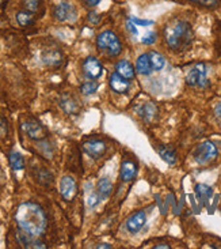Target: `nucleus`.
Returning <instances> with one entry per match:
<instances>
[{
  "mask_svg": "<svg viewBox=\"0 0 221 249\" xmlns=\"http://www.w3.org/2000/svg\"><path fill=\"white\" fill-rule=\"evenodd\" d=\"M15 222L21 230L34 237L44 234L48 225L44 210L33 201H25L18 206L15 211Z\"/></svg>",
  "mask_w": 221,
  "mask_h": 249,
  "instance_id": "nucleus-1",
  "label": "nucleus"
},
{
  "mask_svg": "<svg viewBox=\"0 0 221 249\" xmlns=\"http://www.w3.org/2000/svg\"><path fill=\"white\" fill-rule=\"evenodd\" d=\"M164 38L173 50H183L193 41V29L189 22L175 19L164 29Z\"/></svg>",
  "mask_w": 221,
  "mask_h": 249,
  "instance_id": "nucleus-2",
  "label": "nucleus"
},
{
  "mask_svg": "<svg viewBox=\"0 0 221 249\" xmlns=\"http://www.w3.org/2000/svg\"><path fill=\"white\" fill-rule=\"evenodd\" d=\"M97 47L102 52L106 50L110 57H117L122 52V44L119 41V38L110 30L102 32L98 35Z\"/></svg>",
  "mask_w": 221,
  "mask_h": 249,
  "instance_id": "nucleus-3",
  "label": "nucleus"
},
{
  "mask_svg": "<svg viewBox=\"0 0 221 249\" xmlns=\"http://www.w3.org/2000/svg\"><path fill=\"white\" fill-rule=\"evenodd\" d=\"M217 155H219V150L210 140L201 143L193 152L194 161L200 165H206L209 162H212L213 159L217 158Z\"/></svg>",
  "mask_w": 221,
  "mask_h": 249,
  "instance_id": "nucleus-4",
  "label": "nucleus"
},
{
  "mask_svg": "<svg viewBox=\"0 0 221 249\" xmlns=\"http://www.w3.org/2000/svg\"><path fill=\"white\" fill-rule=\"evenodd\" d=\"M206 67L205 64L198 63L195 64L193 68L187 72L186 75V82L189 86H193V87H205L207 83L206 78Z\"/></svg>",
  "mask_w": 221,
  "mask_h": 249,
  "instance_id": "nucleus-5",
  "label": "nucleus"
},
{
  "mask_svg": "<svg viewBox=\"0 0 221 249\" xmlns=\"http://www.w3.org/2000/svg\"><path fill=\"white\" fill-rule=\"evenodd\" d=\"M22 130L25 131L29 138L33 139V140H44L48 136L46 128L35 118H28L26 121H23Z\"/></svg>",
  "mask_w": 221,
  "mask_h": 249,
  "instance_id": "nucleus-6",
  "label": "nucleus"
},
{
  "mask_svg": "<svg viewBox=\"0 0 221 249\" xmlns=\"http://www.w3.org/2000/svg\"><path fill=\"white\" fill-rule=\"evenodd\" d=\"M53 15L55 18L59 22H75L76 21L77 11L74 4H71L68 1H62V3H59L55 7V11H53Z\"/></svg>",
  "mask_w": 221,
  "mask_h": 249,
  "instance_id": "nucleus-7",
  "label": "nucleus"
},
{
  "mask_svg": "<svg viewBox=\"0 0 221 249\" xmlns=\"http://www.w3.org/2000/svg\"><path fill=\"white\" fill-rule=\"evenodd\" d=\"M102 72H103V67H102V64L99 63L97 57H87L83 63V74L88 79H92V81H95L98 79L99 76L102 75Z\"/></svg>",
  "mask_w": 221,
  "mask_h": 249,
  "instance_id": "nucleus-8",
  "label": "nucleus"
},
{
  "mask_svg": "<svg viewBox=\"0 0 221 249\" xmlns=\"http://www.w3.org/2000/svg\"><path fill=\"white\" fill-rule=\"evenodd\" d=\"M60 194L65 200H72L75 199L77 194V184L74 177L71 176H64L60 181Z\"/></svg>",
  "mask_w": 221,
  "mask_h": 249,
  "instance_id": "nucleus-9",
  "label": "nucleus"
},
{
  "mask_svg": "<svg viewBox=\"0 0 221 249\" xmlns=\"http://www.w3.org/2000/svg\"><path fill=\"white\" fill-rule=\"evenodd\" d=\"M83 150L86 154L90 155L91 158H99L106 151V145L99 139H90L83 143Z\"/></svg>",
  "mask_w": 221,
  "mask_h": 249,
  "instance_id": "nucleus-10",
  "label": "nucleus"
},
{
  "mask_svg": "<svg viewBox=\"0 0 221 249\" xmlns=\"http://www.w3.org/2000/svg\"><path fill=\"white\" fill-rule=\"evenodd\" d=\"M109 83H110L111 90L116 91L118 94H124V93H126V91L129 90V87H131L129 79L124 78L121 74H118L117 71L111 74L110 79H109Z\"/></svg>",
  "mask_w": 221,
  "mask_h": 249,
  "instance_id": "nucleus-11",
  "label": "nucleus"
},
{
  "mask_svg": "<svg viewBox=\"0 0 221 249\" xmlns=\"http://www.w3.org/2000/svg\"><path fill=\"white\" fill-rule=\"evenodd\" d=\"M145 222H147V214L144 211H137V213L131 215L129 219L126 221V229L131 232L132 234H137L138 232L144 228Z\"/></svg>",
  "mask_w": 221,
  "mask_h": 249,
  "instance_id": "nucleus-12",
  "label": "nucleus"
},
{
  "mask_svg": "<svg viewBox=\"0 0 221 249\" xmlns=\"http://www.w3.org/2000/svg\"><path fill=\"white\" fill-rule=\"evenodd\" d=\"M16 238H18V241H19V244H21L23 248H33V249L46 248V245H45L42 241H40V240H37V237L28 234V233H25L23 230L18 232Z\"/></svg>",
  "mask_w": 221,
  "mask_h": 249,
  "instance_id": "nucleus-13",
  "label": "nucleus"
},
{
  "mask_svg": "<svg viewBox=\"0 0 221 249\" xmlns=\"http://www.w3.org/2000/svg\"><path fill=\"white\" fill-rule=\"evenodd\" d=\"M137 176V165L132 159H124L121 164V179L122 181H132Z\"/></svg>",
  "mask_w": 221,
  "mask_h": 249,
  "instance_id": "nucleus-14",
  "label": "nucleus"
},
{
  "mask_svg": "<svg viewBox=\"0 0 221 249\" xmlns=\"http://www.w3.org/2000/svg\"><path fill=\"white\" fill-rule=\"evenodd\" d=\"M42 60L48 67H59L62 62V55L57 49H48L42 53Z\"/></svg>",
  "mask_w": 221,
  "mask_h": 249,
  "instance_id": "nucleus-15",
  "label": "nucleus"
},
{
  "mask_svg": "<svg viewBox=\"0 0 221 249\" xmlns=\"http://www.w3.org/2000/svg\"><path fill=\"white\" fill-rule=\"evenodd\" d=\"M136 69H137L138 74L141 75H149L152 72V66L149 62V56L148 53H143V55L138 56L137 62H136Z\"/></svg>",
  "mask_w": 221,
  "mask_h": 249,
  "instance_id": "nucleus-16",
  "label": "nucleus"
},
{
  "mask_svg": "<svg viewBox=\"0 0 221 249\" xmlns=\"http://www.w3.org/2000/svg\"><path fill=\"white\" fill-rule=\"evenodd\" d=\"M60 106L62 108V111L68 115H75L79 111V105H77L76 100L68 96V94L62 96L61 100H60Z\"/></svg>",
  "mask_w": 221,
  "mask_h": 249,
  "instance_id": "nucleus-17",
  "label": "nucleus"
},
{
  "mask_svg": "<svg viewBox=\"0 0 221 249\" xmlns=\"http://www.w3.org/2000/svg\"><path fill=\"white\" fill-rule=\"evenodd\" d=\"M111 191H113V184H111V181L109 179H101L99 183H98V187H97V192L99 195V198H101V200H103V199H107L109 196H110Z\"/></svg>",
  "mask_w": 221,
  "mask_h": 249,
  "instance_id": "nucleus-18",
  "label": "nucleus"
},
{
  "mask_svg": "<svg viewBox=\"0 0 221 249\" xmlns=\"http://www.w3.org/2000/svg\"><path fill=\"white\" fill-rule=\"evenodd\" d=\"M116 68H117L118 74H121L124 78L129 79V81L133 79L134 75H136L133 66H132L129 62H126V60H121V62H118L117 66H116Z\"/></svg>",
  "mask_w": 221,
  "mask_h": 249,
  "instance_id": "nucleus-19",
  "label": "nucleus"
},
{
  "mask_svg": "<svg viewBox=\"0 0 221 249\" xmlns=\"http://www.w3.org/2000/svg\"><path fill=\"white\" fill-rule=\"evenodd\" d=\"M148 56H149V62H151L153 71H160V69L164 68L166 59H164V56L162 55V53L156 52V50H151V52H148Z\"/></svg>",
  "mask_w": 221,
  "mask_h": 249,
  "instance_id": "nucleus-20",
  "label": "nucleus"
},
{
  "mask_svg": "<svg viewBox=\"0 0 221 249\" xmlns=\"http://www.w3.org/2000/svg\"><path fill=\"white\" fill-rule=\"evenodd\" d=\"M8 162H10V166H11L14 170H22V169H25V158H23L22 154H19L18 151L10 152V155H8Z\"/></svg>",
  "mask_w": 221,
  "mask_h": 249,
  "instance_id": "nucleus-21",
  "label": "nucleus"
},
{
  "mask_svg": "<svg viewBox=\"0 0 221 249\" xmlns=\"http://www.w3.org/2000/svg\"><path fill=\"white\" fill-rule=\"evenodd\" d=\"M16 22H18V25L22 26V28H28L30 25H33V22H34L33 13H30L28 10L19 11V13L16 14Z\"/></svg>",
  "mask_w": 221,
  "mask_h": 249,
  "instance_id": "nucleus-22",
  "label": "nucleus"
},
{
  "mask_svg": "<svg viewBox=\"0 0 221 249\" xmlns=\"http://www.w3.org/2000/svg\"><path fill=\"white\" fill-rule=\"evenodd\" d=\"M158 152H159L160 157L164 159L167 164L174 165V164L177 162V154H175V151H174L173 149L166 147V146H162V147L158 149Z\"/></svg>",
  "mask_w": 221,
  "mask_h": 249,
  "instance_id": "nucleus-23",
  "label": "nucleus"
},
{
  "mask_svg": "<svg viewBox=\"0 0 221 249\" xmlns=\"http://www.w3.org/2000/svg\"><path fill=\"white\" fill-rule=\"evenodd\" d=\"M195 194L197 196L200 198V200L205 201L207 199H210V196H212V188L207 187L205 184H198L197 187H195Z\"/></svg>",
  "mask_w": 221,
  "mask_h": 249,
  "instance_id": "nucleus-24",
  "label": "nucleus"
},
{
  "mask_svg": "<svg viewBox=\"0 0 221 249\" xmlns=\"http://www.w3.org/2000/svg\"><path fill=\"white\" fill-rule=\"evenodd\" d=\"M98 87H99L98 82H94V81H91V82H84L83 84L80 86V91L83 93L84 96H90V94H94V93L98 90Z\"/></svg>",
  "mask_w": 221,
  "mask_h": 249,
  "instance_id": "nucleus-25",
  "label": "nucleus"
},
{
  "mask_svg": "<svg viewBox=\"0 0 221 249\" xmlns=\"http://www.w3.org/2000/svg\"><path fill=\"white\" fill-rule=\"evenodd\" d=\"M22 4H23V7L26 8L28 11H30V13H35V11H38V8H40L41 0H22Z\"/></svg>",
  "mask_w": 221,
  "mask_h": 249,
  "instance_id": "nucleus-26",
  "label": "nucleus"
},
{
  "mask_svg": "<svg viewBox=\"0 0 221 249\" xmlns=\"http://www.w3.org/2000/svg\"><path fill=\"white\" fill-rule=\"evenodd\" d=\"M156 33L155 32H149L148 34H145L144 37H143V40H141V42L144 44V45H152V44H155L156 42Z\"/></svg>",
  "mask_w": 221,
  "mask_h": 249,
  "instance_id": "nucleus-27",
  "label": "nucleus"
},
{
  "mask_svg": "<svg viewBox=\"0 0 221 249\" xmlns=\"http://www.w3.org/2000/svg\"><path fill=\"white\" fill-rule=\"evenodd\" d=\"M7 123H6V120L0 116V138H4L6 135H7Z\"/></svg>",
  "mask_w": 221,
  "mask_h": 249,
  "instance_id": "nucleus-28",
  "label": "nucleus"
},
{
  "mask_svg": "<svg viewBox=\"0 0 221 249\" xmlns=\"http://www.w3.org/2000/svg\"><path fill=\"white\" fill-rule=\"evenodd\" d=\"M131 21L134 23V25H140V26H149V25H153V21H148V19H138V18H131Z\"/></svg>",
  "mask_w": 221,
  "mask_h": 249,
  "instance_id": "nucleus-29",
  "label": "nucleus"
},
{
  "mask_svg": "<svg viewBox=\"0 0 221 249\" xmlns=\"http://www.w3.org/2000/svg\"><path fill=\"white\" fill-rule=\"evenodd\" d=\"M99 201H101V198H99L98 192L97 194H91L90 198H88V206H90V207H95Z\"/></svg>",
  "mask_w": 221,
  "mask_h": 249,
  "instance_id": "nucleus-30",
  "label": "nucleus"
},
{
  "mask_svg": "<svg viewBox=\"0 0 221 249\" xmlns=\"http://www.w3.org/2000/svg\"><path fill=\"white\" fill-rule=\"evenodd\" d=\"M88 19H90V22H92V23H98V22L101 21V17H99L97 13L91 11L90 14H88Z\"/></svg>",
  "mask_w": 221,
  "mask_h": 249,
  "instance_id": "nucleus-31",
  "label": "nucleus"
},
{
  "mask_svg": "<svg viewBox=\"0 0 221 249\" xmlns=\"http://www.w3.org/2000/svg\"><path fill=\"white\" fill-rule=\"evenodd\" d=\"M214 113H216V118H217V120L221 123V102L220 104L216 105V108H214Z\"/></svg>",
  "mask_w": 221,
  "mask_h": 249,
  "instance_id": "nucleus-32",
  "label": "nucleus"
},
{
  "mask_svg": "<svg viewBox=\"0 0 221 249\" xmlns=\"http://www.w3.org/2000/svg\"><path fill=\"white\" fill-rule=\"evenodd\" d=\"M126 26H128V29H129V32H132L133 34H137V29H134V26H133V22L129 21Z\"/></svg>",
  "mask_w": 221,
  "mask_h": 249,
  "instance_id": "nucleus-33",
  "label": "nucleus"
},
{
  "mask_svg": "<svg viewBox=\"0 0 221 249\" xmlns=\"http://www.w3.org/2000/svg\"><path fill=\"white\" fill-rule=\"evenodd\" d=\"M153 248H170V245L168 244H158V245H155Z\"/></svg>",
  "mask_w": 221,
  "mask_h": 249,
  "instance_id": "nucleus-34",
  "label": "nucleus"
},
{
  "mask_svg": "<svg viewBox=\"0 0 221 249\" xmlns=\"http://www.w3.org/2000/svg\"><path fill=\"white\" fill-rule=\"evenodd\" d=\"M86 1H87V3H88L90 6H97V4L99 3V1H101V0H86Z\"/></svg>",
  "mask_w": 221,
  "mask_h": 249,
  "instance_id": "nucleus-35",
  "label": "nucleus"
},
{
  "mask_svg": "<svg viewBox=\"0 0 221 249\" xmlns=\"http://www.w3.org/2000/svg\"><path fill=\"white\" fill-rule=\"evenodd\" d=\"M97 248H111V245H109V244H99V245H97Z\"/></svg>",
  "mask_w": 221,
  "mask_h": 249,
  "instance_id": "nucleus-36",
  "label": "nucleus"
},
{
  "mask_svg": "<svg viewBox=\"0 0 221 249\" xmlns=\"http://www.w3.org/2000/svg\"><path fill=\"white\" fill-rule=\"evenodd\" d=\"M194 1H198V3H202V4H205V6H206L207 0H194Z\"/></svg>",
  "mask_w": 221,
  "mask_h": 249,
  "instance_id": "nucleus-37",
  "label": "nucleus"
},
{
  "mask_svg": "<svg viewBox=\"0 0 221 249\" xmlns=\"http://www.w3.org/2000/svg\"><path fill=\"white\" fill-rule=\"evenodd\" d=\"M0 1H1V0H0Z\"/></svg>",
  "mask_w": 221,
  "mask_h": 249,
  "instance_id": "nucleus-38",
  "label": "nucleus"
}]
</instances>
